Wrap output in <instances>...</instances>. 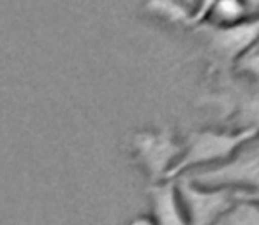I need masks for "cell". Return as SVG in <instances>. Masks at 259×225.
Listing matches in <instances>:
<instances>
[{"instance_id": "obj_1", "label": "cell", "mask_w": 259, "mask_h": 225, "mask_svg": "<svg viewBox=\"0 0 259 225\" xmlns=\"http://www.w3.org/2000/svg\"><path fill=\"white\" fill-rule=\"evenodd\" d=\"M257 137L259 132L256 129L191 130L182 141V155L171 171L169 180L224 164L236 151Z\"/></svg>"}, {"instance_id": "obj_2", "label": "cell", "mask_w": 259, "mask_h": 225, "mask_svg": "<svg viewBox=\"0 0 259 225\" xmlns=\"http://www.w3.org/2000/svg\"><path fill=\"white\" fill-rule=\"evenodd\" d=\"M196 30L206 46L210 72L229 71L259 42V16L228 27L203 23Z\"/></svg>"}, {"instance_id": "obj_3", "label": "cell", "mask_w": 259, "mask_h": 225, "mask_svg": "<svg viewBox=\"0 0 259 225\" xmlns=\"http://www.w3.org/2000/svg\"><path fill=\"white\" fill-rule=\"evenodd\" d=\"M192 183L233 192L259 190V137L236 151L228 162L185 174Z\"/></svg>"}, {"instance_id": "obj_4", "label": "cell", "mask_w": 259, "mask_h": 225, "mask_svg": "<svg viewBox=\"0 0 259 225\" xmlns=\"http://www.w3.org/2000/svg\"><path fill=\"white\" fill-rule=\"evenodd\" d=\"M131 153L152 183L169 180V174L182 155V141L169 127L141 130L131 139Z\"/></svg>"}, {"instance_id": "obj_5", "label": "cell", "mask_w": 259, "mask_h": 225, "mask_svg": "<svg viewBox=\"0 0 259 225\" xmlns=\"http://www.w3.org/2000/svg\"><path fill=\"white\" fill-rule=\"evenodd\" d=\"M175 181L189 225H217L236 201L235 192L228 188L201 187L192 183L187 176H180Z\"/></svg>"}, {"instance_id": "obj_6", "label": "cell", "mask_w": 259, "mask_h": 225, "mask_svg": "<svg viewBox=\"0 0 259 225\" xmlns=\"http://www.w3.org/2000/svg\"><path fill=\"white\" fill-rule=\"evenodd\" d=\"M150 195V218L154 225H189L178 195L177 181L164 180L148 187Z\"/></svg>"}, {"instance_id": "obj_7", "label": "cell", "mask_w": 259, "mask_h": 225, "mask_svg": "<svg viewBox=\"0 0 259 225\" xmlns=\"http://www.w3.org/2000/svg\"><path fill=\"white\" fill-rule=\"evenodd\" d=\"M259 16L252 11V6L238 0H226V2H211L210 13H208L206 23L217 25V27H228L247 21L250 18Z\"/></svg>"}, {"instance_id": "obj_8", "label": "cell", "mask_w": 259, "mask_h": 225, "mask_svg": "<svg viewBox=\"0 0 259 225\" xmlns=\"http://www.w3.org/2000/svg\"><path fill=\"white\" fill-rule=\"evenodd\" d=\"M217 225H259V204L236 197V201L221 216Z\"/></svg>"}, {"instance_id": "obj_9", "label": "cell", "mask_w": 259, "mask_h": 225, "mask_svg": "<svg viewBox=\"0 0 259 225\" xmlns=\"http://www.w3.org/2000/svg\"><path fill=\"white\" fill-rule=\"evenodd\" d=\"M235 195L240 199H247V201H252V202H256V204H259V190H256V192H235Z\"/></svg>"}, {"instance_id": "obj_10", "label": "cell", "mask_w": 259, "mask_h": 225, "mask_svg": "<svg viewBox=\"0 0 259 225\" xmlns=\"http://www.w3.org/2000/svg\"><path fill=\"white\" fill-rule=\"evenodd\" d=\"M127 225H154L150 216H136L134 220H131Z\"/></svg>"}]
</instances>
